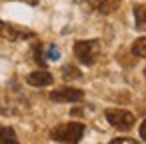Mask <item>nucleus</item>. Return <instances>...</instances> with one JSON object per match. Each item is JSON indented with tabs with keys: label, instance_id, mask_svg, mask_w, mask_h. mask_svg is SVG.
<instances>
[{
	"label": "nucleus",
	"instance_id": "1",
	"mask_svg": "<svg viewBox=\"0 0 146 144\" xmlns=\"http://www.w3.org/2000/svg\"><path fill=\"white\" fill-rule=\"evenodd\" d=\"M82 134H84L82 122H66L50 130V138L56 142H80Z\"/></svg>",
	"mask_w": 146,
	"mask_h": 144
},
{
	"label": "nucleus",
	"instance_id": "2",
	"mask_svg": "<svg viewBox=\"0 0 146 144\" xmlns=\"http://www.w3.org/2000/svg\"><path fill=\"white\" fill-rule=\"evenodd\" d=\"M100 42L98 40H78L74 44V54L84 66H92L100 56Z\"/></svg>",
	"mask_w": 146,
	"mask_h": 144
},
{
	"label": "nucleus",
	"instance_id": "3",
	"mask_svg": "<svg viewBox=\"0 0 146 144\" xmlns=\"http://www.w3.org/2000/svg\"><path fill=\"white\" fill-rule=\"evenodd\" d=\"M106 120L116 128V130H122V132H128L132 130L134 126V114H130L128 110H120V108H108L106 112Z\"/></svg>",
	"mask_w": 146,
	"mask_h": 144
},
{
	"label": "nucleus",
	"instance_id": "4",
	"mask_svg": "<svg viewBox=\"0 0 146 144\" xmlns=\"http://www.w3.org/2000/svg\"><path fill=\"white\" fill-rule=\"evenodd\" d=\"M84 98V92L80 88H72V86H62L50 92V100L54 102H78Z\"/></svg>",
	"mask_w": 146,
	"mask_h": 144
},
{
	"label": "nucleus",
	"instance_id": "5",
	"mask_svg": "<svg viewBox=\"0 0 146 144\" xmlns=\"http://www.w3.org/2000/svg\"><path fill=\"white\" fill-rule=\"evenodd\" d=\"M34 32L30 30H22L18 26H12V24H6L0 20V38H6V40H22V38H32Z\"/></svg>",
	"mask_w": 146,
	"mask_h": 144
},
{
	"label": "nucleus",
	"instance_id": "6",
	"mask_svg": "<svg viewBox=\"0 0 146 144\" xmlns=\"http://www.w3.org/2000/svg\"><path fill=\"white\" fill-rule=\"evenodd\" d=\"M26 82H28L30 86H50V84L54 82V78H52V74L46 72V70H36V72H30V74L26 76Z\"/></svg>",
	"mask_w": 146,
	"mask_h": 144
},
{
	"label": "nucleus",
	"instance_id": "7",
	"mask_svg": "<svg viewBox=\"0 0 146 144\" xmlns=\"http://www.w3.org/2000/svg\"><path fill=\"white\" fill-rule=\"evenodd\" d=\"M88 6H92L100 14H112L114 10H118L120 0H90Z\"/></svg>",
	"mask_w": 146,
	"mask_h": 144
},
{
	"label": "nucleus",
	"instance_id": "8",
	"mask_svg": "<svg viewBox=\"0 0 146 144\" xmlns=\"http://www.w3.org/2000/svg\"><path fill=\"white\" fill-rule=\"evenodd\" d=\"M134 22L136 28L146 32V4H136L134 6Z\"/></svg>",
	"mask_w": 146,
	"mask_h": 144
},
{
	"label": "nucleus",
	"instance_id": "9",
	"mask_svg": "<svg viewBox=\"0 0 146 144\" xmlns=\"http://www.w3.org/2000/svg\"><path fill=\"white\" fill-rule=\"evenodd\" d=\"M16 132L10 126H0V144H16Z\"/></svg>",
	"mask_w": 146,
	"mask_h": 144
},
{
	"label": "nucleus",
	"instance_id": "10",
	"mask_svg": "<svg viewBox=\"0 0 146 144\" xmlns=\"http://www.w3.org/2000/svg\"><path fill=\"white\" fill-rule=\"evenodd\" d=\"M132 52H134V56H138V58H146V36L134 40V44H132Z\"/></svg>",
	"mask_w": 146,
	"mask_h": 144
},
{
	"label": "nucleus",
	"instance_id": "11",
	"mask_svg": "<svg viewBox=\"0 0 146 144\" xmlns=\"http://www.w3.org/2000/svg\"><path fill=\"white\" fill-rule=\"evenodd\" d=\"M62 76H64V80H76V78H80V70L76 66H64Z\"/></svg>",
	"mask_w": 146,
	"mask_h": 144
},
{
	"label": "nucleus",
	"instance_id": "12",
	"mask_svg": "<svg viewBox=\"0 0 146 144\" xmlns=\"http://www.w3.org/2000/svg\"><path fill=\"white\" fill-rule=\"evenodd\" d=\"M46 58H48V60H58V58H60L58 48H56V46H48V50H46Z\"/></svg>",
	"mask_w": 146,
	"mask_h": 144
},
{
	"label": "nucleus",
	"instance_id": "13",
	"mask_svg": "<svg viewBox=\"0 0 146 144\" xmlns=\"http://www.w3.org/2000/svg\"><path fill=\"white\" fill-rule=\"evenodd\" d=\"M118 142H122V144H134L132 138H114L112 140V144H118Z\"/></svg>",
	"mask_w": 146,
	"mask_h": 144
},
{
	"label": "nucleus",
	"instance_id": "14",
	"mask_svg": "<svg viewBox=\"0 0 146 144\" xmlns=\"http://www.w3.org/2000/svg\"><path fill=\"white\" fill-rule=\"evenodd\" d=\"M140 138H142V140H146V120L140 124Z\"/></svg>",
	"mask_w": 146,
	"mask_h": 144
},
{
	"label": "nucleus",
	"instance_id": "15",
	"mask_svg": "<svg viewBox=\"0 0 146 144\" xmlns=\"http://www.w3.org/2000/svg\"><path fill=\"white\" fill-rule=\"evenodd\" d=\"M24 2H28V4H36L38 0H24Z\"/></svg>",
	"mask_w": 146,
	"mask_h": 144
},
{
	"label": "nucleus",
	"instance_id": "16",
	"mask_svg": "<svg viewBox=\"0 0 146 144\" xmlns=\"http://www.w3.org/2000/svg\"><path fill=\"white\" fill-rule=\"evenodd\" d=\"M144 74H146V70H144Z\"/></svg>",
	"mask_w": 146,
	"mask_h": 144
}]
</instances>
